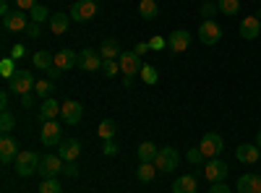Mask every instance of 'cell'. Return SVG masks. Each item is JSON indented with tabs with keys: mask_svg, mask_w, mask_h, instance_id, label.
<instances>
[{
	"mask_svg": "<svg viewBox=\"0 0 261 193\" xmlns=\"http://www.w3.org/2000/svg\"><path fill=\"white\" fill-rule=\"evenodd\" d=\"M167 47L175 52V55H180V52H186L188 47H191V34L186 32V29H175L170 37H167Z\"/></svg>",
	"mask_w": 261,
	"mask_h": 193,
	"instance_id": "cell-15",
	"label": "cell"
},
{
	"mask_svg": "<svg viewBox=\"0 0 261 193\" xmlns=\"http://www.w3.org/2000/svg\"><path fill=\"white\" fill-rule=\"evenodd\" d=\"M256 146L261 149V131H258V136H256Z\"/></svg>",
	"mask_w": 261,
	"mask_h": 193,
	"instance_id": "cell-52",
	"label": "cell"
},
{
	"mask_svg": "<svg viewBox=\"0 0 261 193\" xmlns=\"http://www.w3.org/2000/svg\"><path fill=\"white\" fill-rule=\"evenodd\" d=\"M13 125H16V118H13L8 110H3V115H0V131H3V133H8Z\"/></svg>",
	"mask_w": 261,
	"mask_h": 193,
	"instance_id": "cell-36",
	"label": "cell"
},
{
	"mask_svg": "<svg viewBox=\"0 0 261 193\" xmlns=\"http://www.w3.org/2000/svg\"><path fill=\"white\" fill-rule=\"evenodd\" d=\"M39 139H42V144H45V146H55V144H60V141H63V128H60V123H58V120L42 123V133H39Z\"/></svg>",
	"mask_w": 261,
	"mask_h": 193,
	"instance_id": "cell-10",
	"label": "cell"
},
{
	"mask_svg": "<svg viewBox=\"0 0 261 193\" xmlns=\"http://www.w3.org/2000/svg\"><path fill=\"white\" fill-rule=\"evenodd\" d=\"M0 16H3V18H8V16H11V8H8V0H3V3H0Z\"/></svg>",
	"mask_w": 261,
	"mask_h": 193,
	"instance_id": "cell-48",
	"label": "cell"
},
{
	"mask_svg": "<svg viewBox=\"0 0 261 193\" xmlns=\"http://www.w3.org/2000/svg\"><path fill=\"white\" fill-rule=\"evenodd\" d=\"M29 16H32V21H34V24H42V21H50V11L45 8V6H34L32 11H29Z\"/></svg>",
	"mask_w": 261,
	"mask_h": 193,
	"instance_id": "cell-32",
	"label": "cell"
},
{
	"mask_svg": "<svg viewBox=\"0 0 261 193\" xmlns=\"http://www.w3.org/2000/svg\"><path fill=\"white\" fill-rule=\"evenodd\" d=\"M32 102H34V99H32L29 94H24V97H21V107H27V110H29V107H32Z\"/></svg>",
	"mask_w": 261,
	"mask_h": 193,
	"instance_id": "cell-51",
	"label": "cell"
},
{
	"mask_svg": "<svg viewBox=\"0 0 261 193\" xmlns=\"http://www.w3.org/2000/svg\"><path fill=\"white\" fill-rule=\"evenodd\" d=\"M97 0H76V3L71 6V18L79 21V24H84V21H92L97 16Z\"/></svg>",
	"mask_w": 261,
	"mask_h": 193,
	"instance_id": "cell-3",
	"label": "cell"
},
{
	"mask_svg": "<svg viewBox=\"0 0 261 193\" xmlns=\"http://www.w3.org/2000/svg\"><path fill=\"white\" fill-rule=\"evenodd\" d=\"M16 6H18V11H32L37 6V0H16Z\"/></svg>",
	"mask_w": 261,
	"mask_h": 193,
	"instance_id": "cell-44",
	"label": "cell"
},
{
	"mask_svg": "<svg viewBox=\"0 0 261 193\" xmlns=\"http://www.w3.org/2000/svg\"><path fill=\"white\" fill-rule=\"evenodd\" d=\"M63 159L60 157H55V154H45L39 159V167H37V175L39 178H58L60 173H63Z\"/></svg>",
	"mask_w": 261,
	"mask_h": 193,
	"instance_id": "cell-6",
	"label": "cell"
},
{
	"mask_svg": "<svg viewBox=\"0 0 261 193\" xmlns=\"http://www.w3.org/2000/svg\"><path fill=\"white\" fill-rule=\"evenodd\" d=\"M199 149H201V154L204 157H209V159H214V157H220L222 154V149H225V139L220 136V133H204V139H201V144H199Z\"/></svg>",
	"mask_w": 261,
	"mask_h": 193,
	"instance_id": "cell-4",
	"label": "cell"
},
{
	"mask_svg": "<svg viewBox=\"0 0 261 193\" xmlns=\"http://www.w3.org/2000/svg\"><path fill=\"white\" fill-rule=\"evenodd\" d=\"M45 73H47V78H50V81H55V78L60 76V68H55V66H53V68H50V71H45Z\"/></svg>",
	"mask_w": 261,
	"mask_h": 193,
	"instance_id": "cell-49",
	"label": "cell"
},
{
	"mask_svg": "<svg viewBox=\"0 0 261 193\" xmlns=\"http://www.w3.org/2000/svg\"><path fill=\"white\" fill-rule=\"evenodd\" d=\"M0 110H8V92L0 94Z\"/></svg>",
	"mask_w": 261,
	"mask_h": 193,
	"instance_id": "cell-50",
	"label": "cell"
},
{
	"mask_svg": "<svg viewBox=\"0 0 261 193\" xmlns=\"http://www.w3.org/2000/svg\"><path fill=\"white\" fill-rule=\"evenodd\" d=\"M157 173H160V170H157V164H154V162H141V164H139V170H136V175H139V180H141V183H151Z\"/></svg>",
	"mask_w": 261,
	"mask_h": 193,
	"instance_id": "cell-28",
	"label": "cell"
},
{
	"mask_svg": "<svg viewBox=\"0 0 261 193\" xmlns=\"http://www.w3.org/2000/svg\"><path fill=\"white\" fill-rule=\"evenodd\" d=\"M217 8L225 16H238L241 13V0H217Z\"/></svg>",
	"mask_w": 261,
	"mask_h": 193,
	"instance_id": "cell-30",
	"label": "cell"
},
{
	"mask_svg": "<svg viewBox=\"0 0 261 193\" xmlns=\"http://www.w3.org/2000/svg\"><path fill=\"white\" fill-rule=\"evenodd\" d=\"M68 24H71V18L65 13H53L50 16V32L53 34H65L68 32Z\"/></svg>",
	"mask_w": 261,
	"mask_h": 193,
	"instance_id": "cell-24",
	"label": "cell"
},
{
	"mask_svg": "<svg viewBox=\"0 0 261 193\" xmlns=\"http://www.w3.org/2000/svg\"><path fill=\"white\" fill-rule=\"evenodd\" d=\"M186 162H191V164H201V162H204L201 149H191V152L186 154Z\"/></svg>",
	"mask_w": 261,
	"mask_h": 193,
	"instance_id": "cell-38",
	"label": "cell"
},
{
	"mask_svg": "<svg viewBox=\"0 0 261 193\" xmlns=\"http://www.w3.org/2000/svg\"><path fill=\"white\" fill-rule=\"evenodd\" d=\"M258 162H261V159H258Z\"/></svg>",
	"mask_w": 261,
	"mask_h": 193,
	"instance_id": "cell-53",
	"label": "cell"
},
{
	"mask_svg": "<svg viewBox=\"0 0 261 193\" xmlns=\"http://www.w3.org/2000/svg\"><path fill=\"white\" fill-rule=\"evenodd\" d=\"M172 193H196V175H183L172 183Z\"/></svg>",
	"mask_w": 261,
	"mask_h": 193,
	"instance_id": "cell-25",
	"label": "cell"
},
{
	"mask_svg": "<svg viewBox=\"0 0 261 193\" xmlns=\"http://www.w3.org/2000/svg\"><path fill=\"white\" fill-rule=\"evenodd\" d=\"M34 92H37L39 97H45V99H47V97L53 94V81H50V78H42V81H37V84H34Z\"/></svg>",
	"mask_w": 261,
	"mask_h": 193,
	"instance_id": "cell-33",
	"label": "cell"
},
{
	"mask_svg": "<svg viewBox=\"0 0 261 193\" xmlns=\"http://www.w3.org/2000/svg\"><path fill=\"white\" fill-rule=\"evenodd\" d=\"M146 50H151V47H149V42H139V45H136V47H134V52H136V55H139V58H141V55H144V52H146Z\"/></svg>",
	"mask_w": 261,
	"mask_h": 193,
	"instance_id": "cell-47",
	"label": "cell"
},
{
	"mask_svg": "<svg viewBox=\"0 0 261 193\" xmlns=\"http://www.w3.org/2000/svg\"><path fill=\"white\" fill-rule=\"evenodd\" d=\"M99 55H102V60H118L120 55H123V50H120V42L118 39H105L102 42V47H99Z\"/></svg>",
	"mask_w": 261,
	"mask_h": 193,
	"instance_id": "cell-22",
	"label": "cell"
},
{
	"mask_svg": "<svg viewBox=\"0 0 261 193\" xmlns=\"http://www.w3.org/2000/svg\"><path fill=\"white\" fill-rule=\"evenodd\" d=\"M60 110H63V104H58V99H53V97L42 99V104H39V118H42V123L55 120V118L60 115Z\"/></svg>",
	"mask_w": 261,
	"mask_h": 193,
	"instance_id": "cell-19",
	"label": "cell"
},
{
	"mask_svg": "<svg viewBox=\"0 0 261 193\" xmlns=\"http://www.w3.org/2000/svg\"><path fill=\"white\" fill-rule=\"evenodd\" d=\"M157 154H160V149H157L154 141H144V144L139 146V159H141V162H154Z\"/></svg>",
	"mask_w": 261,
	"mask_h": 193,
	"instance_id": "cell-27",
	"label": "cell"
},
{
	"mask_svg": "<svg viewBox=\"0 0 261 193\" xmlns=\"http://www.w3.org/2000/svg\"><path fill=\"white\" fill-rule=\"evenodd\" d=\"M118 71H120V63H118V60H102V73H105L107 78L118 76Z\"/></svg>",
	"mask_w": 261,
	"mask_h": 193,
	"instance_id": "cell-34",
	"label": "cell"
},
{
	"mask_svg": "<svg viewBox=\"0 0 261 193\" xmlns=\"http://www.w3.org/2000/svg\"><path fill=\"white\" fill-rule=\"evenodd\" d=\"M60 190H63V185H60L58 178H42V183H39V193H60Z\"/></svg>",
	"mask_w": 261,
	"mask_h": 193,
	"instance_id": "cell-31",
	"label": "cell"
},
{
	"mask_svg": "<svg viewBox=\"0 0 261 193\" xmlns=\"http://www.w3.org/2000/svg\"><path fill=\"white\" fill-rule=\"evenodd\" d=\"M29 21H27V13H11L8 18H3V29L6 32H27Z\"/></svg>",
	"mask_w": 261,
	"mask_h": 193,
	"instance_id": "cell-20",
	"label": "cell"
},
{
	"mask_svg": "<svg viewBox=\"0 0 261 193\" xmlns=\"http://www.w3.org/2000/svg\"><path fill=\"white\" fill-rule=\"evenodd\" d=\"M32 63H34L37 71H50V68L55 66V55L47 52V50H39V52L32 55Z\"/></svg>",
	"mask_w": 261,
	"mask_h": 193,
	"instance_id": "cell-23",
	"label": "cell"
},
{
	"mask_svg": "<svg viewBox=\"0 0 261 193\" xmlns=\"http://www.w3.org/2000/svg\"><path fill=\"white\" fill-rule=\"evenodd\" d=\"M81 115H84L81 102H76V99H65V102H63L60 118H63L65 125H79V123H81Z\"/></svg>",
	"mask_w": 261,
	"mask_h": 193,
	"instance_id": "cell-8",
	"label": "cell"
},
{
	"mask_svg": "<svg viewBox=\"0 0 261 193\" xmlns=\"http://www.w3.org/2000/svg\"><path fill=\"white\" fill-rule=\"evenodd\" d=\"M154 164H157L160 173H172V170L180 164L178 149H175V146H162V149H160V154H157V159H154Z\"/></svg>",
	"mask_w": 261,
	"mask_h": 193,
	"instance_id": "cell-1",
	"label": "cell"
},
{
	"mask_svg": "<svg viewBox=\"0 0 261 193\" xmlns=\"http://www.w3.org/2000/svg\"><path fill=\"white\" fill-rule=\"evenodd\" d=\"M157 76H160V73H157L154 66H144V68H141V81L149 84V87H151V84H157Z\"/></svg>",
	"mask_w": 261,
	"mask_h": 193,
	"instance_id": "cell-35",
	"label": "cell"
},
{
	"mask_svg": "<svg viewBox=\"0 0 261 193\" xmlns=\"http://www.w3.org/2000/svg\"><path fill=\"white\" fill-rule=\"evenodd\" d=\"M27 34H29L32 39H37V37H42V29H39V24H34V21H32V24L27 26Z\"/></svg>",
	"mask_w": 261,
	"mask_h": 193,
	"instance_id": "cell-45",
	"label": "cell"
},
{
	"mask_svg": "<svg viewBox=\"0 0 261 193\" xmlns=\"http://www.w3.org/2000/svg\"><path fill=\"white\" fill-rule=\"evenodd\" d=\"M39 159H42V157H37L34 152H21V154L16 157V173H18L21 178H32V175L37 173V167H39Z\"/></svg>",
	"mask_w": 261,
	"mask_h": 193,
	"instance_id": "cell-5",
	"label": "cell"
},
{
	"mask_svg": "<svg viewBox=\"0 0 261 193\" xmlns=\"http://www.w3.org/2000/svg\"><path fill=\"white\" fill-rule=\"evenodd\" d=\"M79 154H81V144L79 139H63L58 144V157L63 162H79Z\"/></svg>",
	"mask_w": 261,
	"mask_h": 193,
	"instance_id": "cell-11",
	"label": "cell"
},
{
	"mask_svg": "<svg viewBox=\"0 0 261 193\" xmlns=\"http://www.w3.org/2000/svg\"><path fill=\"white\" fill-rule=\"evenodd\" d=\"M21 154V149H18V139L3 133V139H0V162L3 164H11L16 162V157Z\"/></svg>",
	"mask_w": 261,
	"mask_h": 193,
	"instance_id": "cell-7",
	"label": "cell"
},
{
	"mask_svg": "<svg viewBox=\"0 0 261 193\" xmlns=\"http://www.w3.org/2000/svg\"><path fill=\"white\" fill-rule=\"evenodd\" d=\"M149 47H151V50H157V52H162V50L167 47V39H162V37H151V39H149Z\"/></svg>",
	"mask_w": 261,
	"mask_h": 193,
	"instance_id": "cell-40",
	"label": "cell"
},
{
	"mask_svg": "<svg viewBox=\"0 0 261 193\" xmlns=\"http://www.w3.org/2000/svg\"><path fill=\"white\" fill-rule=\"evenodd\" d=\"M79 68L81 71H102V55L97 52V50H89V47H86V50H81L79 52Z\"/></svg>",
	"mask_w": 261,
	"mask_h": 193,
	"instance_id": "cell-12",
	"label": "cell"
},
{
	"mask_svg": "<svg viewBox=\"0 0 261 193\" xmlns=\"http://www.w3.org/2000/svg\"><path fill=\"white\" fill-rule=\"evenodd\" d=\"M79 66V52H73V50H60L58 55H55V68H60V71H71V68H76Z\"/></svg>",
	"mask_w": 261,
	"mask_h": 193,
	"instance_id": "cell-18",
	"label": "cell"
},
{
	"mask_svg": "<svg viewBox=\"0 0 261 193\" xmlns=\"http://www.w3.org/2000/svg\"><path fill=\"white\" fill-rule=\"evenodd\" d=\"M11 58H13V60L24 58V45H13V47H11Z\"/></svg>",
	"mask_w": 261,
	"mask_h": 193,
	"instance_id": "cell-46",
	"label": "cell"
},
{
	"mask_svg": "<svg viewBox=\"0 0 261 193\" xmlns=\"http://www.w3.org/2000/svg\"><path fill=\"white\" fill-rule=\"evenodd\" d=\"M115 131H118V123H115L113 118H105V120L99 123V128H97V136H99L102 141H107V139H115Z\"/></svg>",
	"mask_w": 261,
	"mask_h": 193,
	"instance_id": "cell-26",
	"label": "cell"
},
{
	"mask_svg": "<svg viewBox=\"0 0 261 193\" xmlns=\"http://www.w3.org/2000/svg\"><path fill=\"white\" fill-rule=\"evenodd\" d=\"M34 84H37V81H34V76H32L29 71H21V68H18V71L8 78V89L24 97V94H29V92L34 89Z\"/></svg>",
	"mask_w": 261,
	"mask_h": 193,
	"instance_id": "cell-2",
	"label": "cell"
},
{
	"mask_svg": "<svg viewBox=\"0 0 261 193\" xmlns=\"http://www.w3.org/2000/svg\"><path fill=\"white\" fill-rule=\"evenodd\" d=\"M235 157H238V162H243V164H253V162L261 159V149L256 144H241L235 149Z\"/></svg>",
	"mask_w": 261,
	"mask_h": 193,
	"instance_id": "cell-16",
	"label": "cell"
},
{
	"mask_svg": "<svg viewBox=\"0 0 261 193\" xmlns=\"http://www.w3.org/2000/svg\"><path fill=\"white\" fill-rule=\"evenodd\" d=\"M227 164L222 162V159H209L206 164H204V175H206V180H212V183H220V180H225L227 178Z\"/></svg>",
	"mask_w": 261,
	"mask_h": 193,
	"instance_id": "cell-14",
	"label": "cell"
},
{
	"mask_svg": "<svg viewBox=\"0 0 261 193\" xmlns=\"http://www.w3.org/2000/svg\"><path fill=\"white\" fill-rule=\"evenodd\" d=\"M241 37L243 39H256L261 37V18L258 16H246L241 21Z\"/></svg>",
	"mask_w": 261,
	"mask_h": 193,
	"instance_id": "cell-17",
	"label": "cell"
},
{
	"mask_svg": "<svg viewBox=\"0 0 261 193\" xmlns=\"http://www.w3.org/2000/svg\"><path fill=\"white\" fill-rule=\"evenodd\" d=\"M217 11H220V8H217V3H209V0H206V3L201 6V16H204V21H209Z\"/></svg>",
	"mask_w": 261,
	"mask_h": 193,
	"instance_id": "cell-39",
	"label": "cell"
},
{
	"mask_svg": "<svg viewBox=\"0 0 261 193\" xmlns=\"http://www.w3.org/2000/svg\"><path fill=\"white\" fill-rule=\"evenodd\" d=\"M0 73H3L6 78H11V76L16 73V68H13V58H6V60H0Z\"/></svg>",
	"mask_w": 261,
	"mask_h": 193,
	"instance_id": "cell-37",
	"label": "cell"
},
{
	"mask_svg": "<svg viewBox=\"0 0 261 193\" xmlns=\"http://www.w3.org/2000/svg\"><path fill=\"white\" fill-rule=\"evenodd\" d=\"M118 63H120V71L125 73V76H136V73H141V68H144V63H141V58L130 50V52H123L120 58H118Z\"/></svg>",
	"mask_w": 261,
	"mask_h": 193,
	"instance_id": "cell-13",
	"label": "cell"
},
{
	"mask_svg": "<svg viewBox=\"0 0 261 193\" xmlns=\"http://www.w3.org/2000/svg\"><path fill=\"white\" fill-rule=\"evenodd\" d=\"M139 13H141V18H146V21H154L157 13H160L157 0H141V3H139Z\"/></svg>",
	"mask_w": 261,
	"mask_h": 193,
	"instance_id": "cell-29",
	"label": "cell"
},
{
	"mask_svg": "<svg viewBox=\"0 0 261 193\" xmlns=\"http://www.w3.org/2000/svg\"><path fill=\"white\" fill-rule=\"evenodd\" d=\"M209 193H230V188H227L225 180H220V183H212L209 185Z\"/></svg>",
	"mask_w": 261,
	"mask_h": 193,
	"instance_id": "cell-42",
	"label": "cell"
},
{
	"mask_svg": "<svg viewBox=\"0 0 261 193\" xmlns=\"http://www.w3.org/2000/svg\"><path fill=\"white\" fill-rule=\"evenodd\" d=\"M63 175H71V178L79 175V164H76V162H65V164H63Z\"/></svg>",
	"mask_w": 261,
	"mask_h": 193,
	"instance_id": "cell-43",
	"label": "cell"
},
{
	"mask_svg": "<svg viewBox=\"0 0 261 193\" xmlns=\"http://www.w3.org/2000/svg\"><path fill=\"white\" fill-rule=\"evenodd\" d=\"M105 154H107V157H115V154H118V144H115V139H107V141H105Z\"/></svg>",
	"mask_w": 261,
	"mask_h": 193,
	"instance_id": "cell-41",
	"label": "cell"
},
{
	"mask_svg": "<svg viewBox=\"0 0 261 193\" xmlns=\"http://www.w3.org/2000/svg\"><path fill=\"white\" fill-rule=\"evenodd\" d=\"M199 39L204 42V45H217V42L222 39V29H220V24H217L214 18L201 21V26H199Z\"/></svg>",
	"mask_w": 261,
	"mask_h": 193,
	"instance_id": "cell-9",
	"label": "cell"
},
{
	"mask_svg": "<svg viewBox=\"0 0 261 193\" xmlns=\"http://www.w3.org/2000/svg\"><path fill=\"white\" fill-rule=\"evenodd\" d=\"M235 188H238V193H261V178L258 175H241Z\"/></svg>",
	"mask_w": 261,
	"mask_h": 193,
	"instance_id": "cell-21",
	"label": "cell"
}]
</instances>
